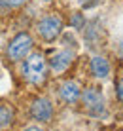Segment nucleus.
<instances>
[{
  "label": "nucleus",
  "mask_w": 123,
  "mask_h": 131,
  "mask_svg": "<svg viewBox=\"0 0 123 131\" xmlns=\"http://www.w3.org/2000/svg\"><path fill=\"white\" fill-rule=\"evenodd\" d=\"M44 2H51V0H44Z\"/></svg>",
  "instance_id": "dca6fc26"
},
{
  "label": "nucleus",
  "mask_w": 123,
  "mask_h": 131,
  "mask_svg": "<svg viewBox=\"0 0 123 131\" xmlns=\"http://www.w3.org/2000/svg\"><path fill=\"white\" fill-rule=\"evenodd\" d=\"M72 23H74V27H76V29H81V27H83V19H81V15H80V13H76V15H74Z\"/></svg>",
  "instance_id": "9b49d317"
},
{
  "label": "nucleus",
  "mask_w": 123,
  "mask_h": 131,
  "mask_svg": "<svg viewBox=\"0 0 123 131\" xmlns=\"http://www.w3.org/2000/svg\"><path fill=\"white\" fill-rule=\"evenodd\" d=\"M38 34L42 36L45 42H51L55 40L63 30V19L59 15H45L44 19L38 21Z\"/></svg>",
  "instance_id": "f03ea898"
},
{
  "label": "nucleus",
  "mask_w": 123,
  "mask_h": 131,
  "mask_svg": "<svg viewBox=\"0 0 123 131\" xmlns=\"http://www.w3.org/2000/svg\"><path fill=\"white\" fill-rule=\"evenodd\" d=\"M81 101L91 114H102L104 112V97L99 88H87L81 93Z\"/></svg>",
  "instance_id": "20e7f679"
},
{
  "label": "nucleus",
  "mask_w": 123,
  "mask_h": 131,
  "mask_svg": "<svg viewBox=\"0 0 123 131\" xmlns=\"http://www.w3.org/2000/svg\"><path fill=\"white\" fill-rule=\"evenodd\" d=\"M116 93H117V99L123 103V78L117 82V85H116Z\"/></svg>",
  "instance_id": "9d476101"
},
{
  "label": "nucleus",
  "mask_w": 123,
  "mask_h": 131,
  "mask_svg": "<svg viewBox=\"0 0 123 131\" xmlns=\"http://www.w3.org/2000/svg\"><path fill=\"white\" fill-rule=\"evenodd\" d=\"M13 122V112L8 106H0V127H6Z\"/></svg>",
  "instance_id": "1a4fd4ad"
},
{
  "label": "nucleus",
  "mask_w": 123,
  "mask_h": 131,
  "mask_svg": "<svg viewBox=\"0 0 123 131\" xmlns=\"http://www.w3.org/2000/svg\"><path fill=\"white\" fill-rule=\"evenodd\" d=\"M74 57H76L74 49H61V51H57V53L51 55V59H49V69L55 72V74H61V72H65L68 67L72 65Z\"/></svg>",
  "instance_id": "39448f33"
},
{
  "label": "nucleus",
  "mask_w": 123,
  "mask_h": 131,
  "mask_svg": "<svg viewBox=\"0 0 123 131\" xmlns=\"http://www.w3.org/2000/svg\"><path fill=\"white\" fill-rule=\"evenodd\" d=\"M59 95H61V99L65 103L74 105V103L80 99V95H81V89H80L78 82H74V80H66V82H63L61 89H59Z\"/></svg>",
  "instance_id": "0eeeda50"
},
{
  "label": "nucleus",
  "mask_w": 123,
  "mask_h": 131,
  "mask_svg": "<svg viewBox=\"0 0 123 131\" xmlns=\"http://www.w3.org/2000/svg\"><path fill=\"white\" fill-rule=\"evenodd\" d=\"M45 74H47V63H45L42 53H30L27 57L25 65H23V76L29 80L30 84H44Z\"/></svg>",
  "instance_id": "f257e3e1"
},
{
  "label": "nucleus",
  "mask_w": 123,
  "mask_h": 131,
  "mask_svg": "<svg viewBox=\"0 0 123 131\" xmlns=\"http://www.w3.org/2000/svg\"><path fill=\"white\" fill-rule=\"evenodd\" d=\"M8 4H6V0H0V8H6Z\"/></svg>",
  "instance_id": "4468645a"
},
{
  "label": "nucleus",
  "mask_w": 123,
  "mask_h": 131,
  "mask_svg": "<svg viewBox=\"0 0 123 131\" xmlns=\"http://www.w3.org/2000/svg\"><path fill=\"white\" fill-rule=\"evenodd\" d=\"M23 2H27V0H6V4H8V6H11V8H15V6H21Z\"/></svg>",
  "instance_id": "f8f14e48"
},
{
  "label": "nucleus",
  "mask_w": 123,
  "mask_h": 131,
  "mask_svg": "<svg viewBox=\"0 0 123 131\" xmlns=\"http://www.w3.org/2000/svg\"><path fill=\"white\" fill-rule=\"evenodd\" d=\"M91 72H93V76H97V78H106V76L110 74V63L101 55L93 57V59H91Z\"/></svg>",
  "instance_id": "6e6552de"
},
{
  "label": "nucleus",
  "mask_w": 123,
  "mask_h": 131,
  "mask_svg": "<svg viewBox=\"0 0 123 131\" xmlns=\"http://www.w3.org/2000/svg\"><path fill=\"white\" fill-rule=\"evenodd\" d=\"M30 114H32V118L38 120V122H49L51 116H53V105L44 97L34 99L32 105H30Z\"/></svg>",
  "instance_id": "423d86ee"
},
{
  "label": "nucleus",
  "mask_w": 123,
  "mask_h": 131,
  "mask_svg": "<svg viewBox=\"0 0 123 131\" xmlns=\"http://www.w3.org/2000/svg\"><path fill=\"white\" fill-rule=\"evenodd\" d=\"M23 131H44V129L38 127V125H30V127H27V129H23Z\"/></svg>",
  "instance_id": "ddd939ff"
},
{
  "label": "nucleus",
  "mask_w": 123,
  "mask_h": 131,
  "mask_svg": "<svg viewBox=\"0 0 123 131\" xmlns=\"http://www.w3.org/2000/svg\"><path fill=\"white\" fill-rule=\"evenodd\" d=\"M121 131H123V129H121Z\"/></svg>",
  "instance_id": "f3484780"
},
{
  "label": "nucleus",
  "mask_w": 123,
  "mask_h": 131,
  "mask_svg": "<svg viewBox=\"0 0 123 131\" xmlns=\"http://www.w3.org/2000/svg\"><path fill=\"white\" fill-rule=\"evenodd\" d=\"M121 57H123V48H121Z\"/></svg>",
  "instance_id": "2eb2a0df"
},
{
  "label": "nucleus",
  "mask_w": 123,
  "mask_h": 131,
  "mask_svg": "<svg viewBox=\"0 0 123 131\" xmlns=\"http://www.w3.org/2000/svg\"><path fill=\"white\" fill-rule=\"evenodd\" d=\"M30 48H32V38H30V34L19 32L10 42V46H8V55H10L11 61H19L30 51Z\"/></svg>",
  "instance_id": "7ed1b4c3"
}]
</instances>
